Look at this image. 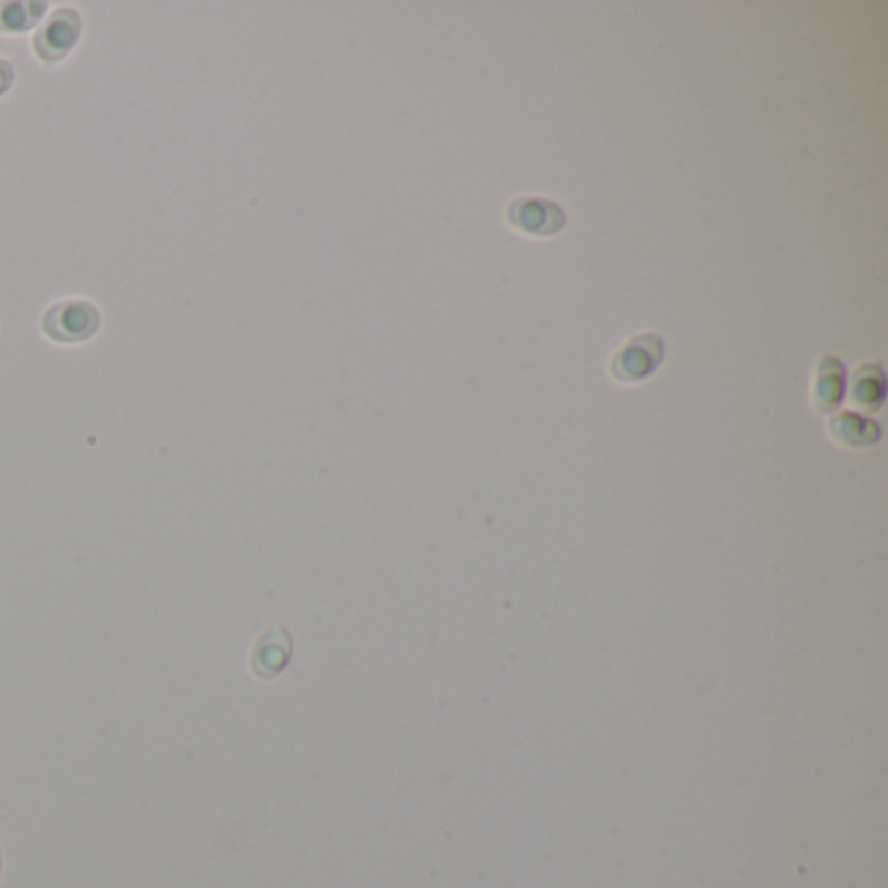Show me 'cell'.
Listing matches in <instances>:
<instances>
[{"label": "cell", "mask_w": 888, "mask_h": 888, "mask_svg": "<svg viewBox=\"0 0 888 888\" xmlns=\"http://www.w3.org/2000/svg\"><path fill=\"white\" fill-rule=\"evenodd\" d=\"M42 334L58 344H81L103 326V313L91 300L66 297L42 313Z\"/></svg>", "instance_id": "1"}, {"label": "cell", "mask_w": 888, "mask_h": 888, "mask_svg": "<svg viewBox=\"0 0 888 888\" xmlns=\"http://www.w3.org/2000/svg\"><path fill=\"white\" fill-rule=\"evenodd\" d=\"M664 354V344L660 336L654 334H638L625 339L617 347L613 358H609V375L621 383H636L644 381L646 375H652L660 368Z\"/></svg>", "instance_id": "2"}, {"label": "cell", "mask_w": 888, "mask_h": 888, "mask_svg": "<svg viewBox=\"0 0 888 888\" xmlns=\"http://www.w3.org/2000/svg\"><path fill=\"white\" fill-rule=\"evenodd\" d=\"M81 27H84L81 17L76 13V9L52 11L50 17L42 21V27L35 32L32 40L35 56L48 66L64 60L68 52L74 50V45L79 42Z\"/></svg>", "instance_id": "3"}, {"label": "cell", "mask_w": 888, "mask_h": 888, "mask_svg": "<svg viewBox=\"0 0 888 888\" xmlns=\"http://www.w3.org/2000/svg\"><path fill=\"white\" fill-rule=\"evenodd\" d=\"M508 225L524 235H555L566 222L560 206L550 198H516L506 208Z\"/></svg>", "instance_id": "4"}, {"label": "cell", "mask_w": 888, "mask_h": 888, "mask_svg": "<svg viewBox=\"0 0 888 888\" xmlns=\"http://www.w3.org/2000/svg\"><path fill=\"white\" fill-rule=\"evenodd\" d=\"M845 391L847 368L833 354H826V358L816 362L813 381H810V404H813L816 412L829 414L845 401Z\"/></svg>", "instance_id": "5"}, {"label": "cell", "mask_w": 888, "mask_h": 888, "mask_svg": "<svg viewBox=\"0 0 888 888\" xmlns=\"http://www.w3.org/2000/svg\"><path fill=\"white\" fill-rule=\"evenodd\" d=\"M290 654H292L290 633L280 628V625H276V628H266L258 636L256 644H253L251 670L258 677L269 681V677H276L284 667H287Z\"/></svg>", "instance_id": "6"}, {"label": "cell", "mask_w": 888, "mask_h": 888, "mask_svg": "<svg viewBox=\"0 0 888 888\" xmlns=\"http://www.w3.org/2000/svg\"><path fill=\"white\" fill-rule=\"evenodd\" d=\"M826 430H829L831 440H837L841 449H855V451L870 449V446H876L880 438L878 425L860 412L833 414L829 425H826Z\"/></svg>", "instance_id": "7"}, {"label": "cell", "mask_w": 888, "mask_h": 888, "mask_svg": "<svg viewBox=\"0 0 888 888\" xmlns=\"http://www.w3.org/2000/svg\"><path fill=\"white\" fill-rule=\"evenodd\" d=\"M884 397L886 378L878 362H862V365H857L845 391V399H849V404L865 409V412H872V409L884 404Z\"/></svg>", "instance_id": "8"}, {"label": "cell", "mask_w": 888, "mask_h": 888, "mask_svg": "<svg viewBox=\"0 0 888 888\" xmlns=\"http://www.w3.org/2000/svg\"><path fill=\"white\" fill-rule=\"evenodd\" d=\"M48 6L45 3H0V32L19 35L32 29Z\"/></svg>", "instance_id": "9"}, {"label": "cell", "mask_w": 888, "mask_h": 888, "mask_svg": "<svg viewBox=\"0 0 888 888\" xmlns=\"http://www.w3.org/2000/svg\"><path fill=\"white\" fill-rule=\"evenodd\" d=\"M13 84V64L9 58H0V95L11 89Z\"/></svg>", "instance_id": "10"}]
</instances>
